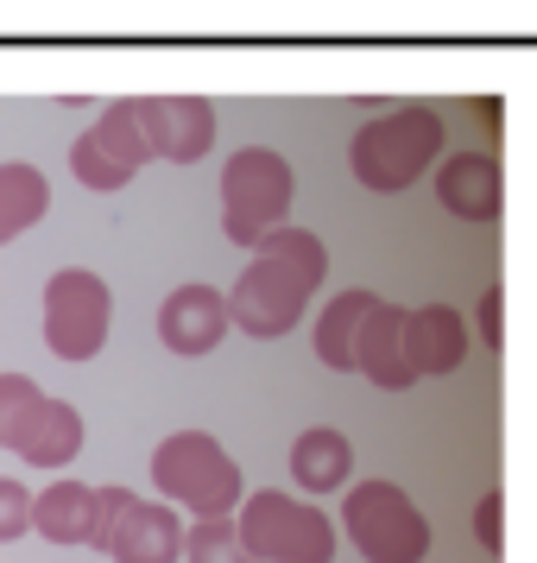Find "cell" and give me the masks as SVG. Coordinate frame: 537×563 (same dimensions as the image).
Here are the masks:
<instances>
[{
	"instance_id": "obj_1",
	"label": "cell",
	"mask_w": 537,
	"mask_h": 563,
	"mask_svg": "<svg viewBox=\"0 0 537 563\" xmlns=\"http://www.w3.org/2000/svg\"><path fill=\"white\" fill-rule=\"evenodd\" d=\"M329 279V247L310 229H272L254 247V260L240 266V279L228 291V323L254 342H279L304 323L310 291Z\"/></svg>"
},
{
	"instance_id": "obj_2",
	"label": "cell",
	"mask_w": 537,
	"mask_h": 563,
	"mask_svg": "<svg viewBox=\"0 0 537 563\" xmlns=\"http://www.w3.org/2000/svg\"><path fill=\"white\" fill-rule=\"evenodd\" d=\"M430 165H443V121L424 102L385 108L348 140V172L360 178V190L373 197H399L424 178Z\"/></svg>"
},
{
	"instance_id": "obj_3",
	"label": "cell",
	"mask_w": 537,
	"mask_h": 563,
	"mask_svg": "<svg viewBox=\"0 0 537 563\" xmlns=\"http://www.w3.org/2000/svg\"><path fill=\"white\" fill-rule=\"evenodd\" d=\"M153 487L165 507H183L190 519H234L247 500L240 462L215 443L209 431H171L153 450Z\"/></svg>"
},
{
	"instance_id": "obj_4",
	"label": "cell",
	"mask_w": 537,
	"mask_h": 563,
	"mask_svg": "<svg viewBox=\"0 0 537 563\" xmlns=\"http://www.w3.org/2000/svg\"><path fill=\"white\" fill-rule=\"evenodd\" d=\"M234 532L254 551V563H335V519L316 500L259 487L240 500Z\"/></svg>"
},
{
	"instance_id": "obj_5",
	"label": "cell",
	"mask_w": 537,
	"mask_h": 563,
	"mask_svg": "<svg viewBox=\"0 0 537 563\" xmlns=\"http://www.w3.org/2000/svg\"><path fill=\"white\" fill-rule=\"evenodd\" d=\"M0 443L32 468H64L82 450V411L52 399L32 374H0Z\"/></svg>"
},
{
	"instance_id": "obj_6",
	"label": "cell",
	"mask_w": 537,
	"mask_h": 563,
	"mask_svg": "<svg viewBox=\"0 0 537 563\" xmlns=\"http://www.w3.org/2000/svg\"><path fill=\"white\" fill-rule=\"evenodd\" d=\"M367 563H424L430 558V519L411 507L399 482H355L342 494V526Z\"/></svg>"
},
{
	"instance_id": "obj_7",
	"label": "cell",
	"mask_w": 537,
	"mask_h": 563,
	"mask_svg": "<svg viewBox=\"0 0 537 563\" xmlns=\"http://www.w3.org/2000/svg\"><path fill=\"white\" fill-rule=\"evenodd\" d=\"M291 197H298V178H291L284 153H272V146L234 153L222 165V234L234 247H259L272 229H284Z\"/></svg>"
},
{
	"instance_id": "obj_8",
	"label": "cell",
	"mask_w": 537,
	"mask_h": 563,
	"mask_svg": "<svg viewBox=\"0 0 537 563\" xmlns=\"http://www.w3.org/2000/svg\"><path fill=\"white\" fill-rule=\"evenodd\" d=\"M183 532L190 526L178 507L127 487H96V551H108V563H178Z\"/></svg>"
},
{
	"instance_id": "obj_9",
	"label": "cell",
	"mask_w": 537,
	"mask_h": 563,
	"mask_svg": "<svg viewBox=\"0 0 537 563\" xmlns=\"http://www.w3.org/2000/svg\"><path fill=\"white\" fill-rule=\"evenodd\" d=\"M114 323V291L89 266H64L45 279V349L57 361H96Z\"/></svg>"
},
{
	"instance_id": "obj_10",
	"label": "cell",
	"mask_w": 537,
	"mask_h": 563,
	"mask_svg": "<svg viewBox=\"0 0 537 563\" xmlns=\"http://www.w3.org/2000/svg\"><path fill=\"white\" fill-rule=\"evenodd\" d=\"M153 165V146H146V128H139V96H121V102H108L82 140L70 146V172H77L82 190H127L139 172Z\"/></svg>"
},
{
	"instance_id": "obj_11",
	"label": "cell",
	"mask_w": 537,
	"mask_h": 563,
	"mask_svg": "<svg viewBox=\"0 0 537 563\" xmlns=\"http://www.w3.org/2000/svg\"><path fill=\"white\" fill-rule=\"evenodd\" d=\"M139 128H146L153 158L197 165L215 146V108L209 96H139Z\"/></svg>"
},
{
	"instance_id": "obj_12",
	"label": "cell",
	"mask_w": 537,
	"mask_h": 563,
	"mask_svg": "<svg viewBox=\"0 0 537 563\" xmlns=\"http://www.w3.org/2000/svg\"><path fill=\"white\" fill-rule=\"evenodd\" d=\"M228 291H215V285H178L165 305H158V342L183 361H203L222 349V335H228Z\"/></svg>"
},
{
	"instance_id": "obj_13",
	"label": "cell",
	"mask_w": 537,
	"mask_h": 563,
	"mask_svg": "<svg viewBox=\"0 0 537 563\" xmlns=\"http://www.w3.org/2000/svg\"><path fill=\"white\" fill-rule=\"evenodd\" d=\"M436 203L456 222H493L506 209V172L493 153H456L436 165Z\"/></svg>"
},
{
	"instance_id": "obj_14",
	"label": "cell",
	"mask_w": 537,
	"mask_h": 563,
	"mask_svg": "<svg viewBox=\"0 0 537 563\" xmlns=\"http://www.w3.org/2000/svg\"><path fill=\"white\" fill-rule=\"evenodd\" d=\"M405 361L417 380L430 374H456L468 361V323L456 305H417L405 310Z\"/></svg>"
},
{
	"instance_id": "obj_15",
	"label": "cell",
	"mask_w": 537,
	"mask_h": 563,
	"mask_svg": "<svg viewBox=\"0 0 537 563\" xmlns=\"http://www.w3.org/2000/svg\"><path fill=\"white\" fill-rule=\"evenodd\" d=\"M380 305V291H335L329 305L316 310V323H310V342H316V361L335 367V374H355L360 361V330H367V317Z\"/></svg>"
},
{
	"instance_id": "obj_16",
	"label": "cell",
	"mask_w": 537,
	"mask_h": 563,
	"mask_svg": "<svg viewBox=\"0 0 537 563\" xmlns=\"http://www.w3.org/2000/svg\"><path fill=\"white\" fill-rule=\"evenodd\" d=\"M32 532L45 544H96V487L57 475L45 494H32Z\"/></svg>"
},
{
	"instance_id": "obj_17",
	"label": "cell",
	"mask_w": 537,
	"mask_h": 563,
	"mask_svg": "<svg viewBox=\"0 0 537 563\" xmlns=\"http://www.w3.org/2000/svg\"><path fill=\"white\" fill-rule=\"evenodd\" d=\"M355 374H367L373 386H385V393H405L417 374H411L405 361V310L399 305H373V317H367V330H360V361Z\"/></svg>"
},
{
	"instance_id": "obj_18",
	"label": "cell",
	"mask_w": 537,
	"mask_h": 563,
	"mask_svg": "<svg viewBox=\"0 0 537 563\" xmlns=\"http://www.w3.org/2000/svg\"><path fill=\"white\" fill-rule=\"evenodd\" d=\"M355 475V443L329 424H310L298 443H291V482L304 487V494H335V487H348Z\"/></svg>"
},
{
	"instance_id": "obj_19",
	"label": "cell",
	"mask_w": 537,
	"mask_h": 563,
	"mask_svg": "<svg viewBox=\"0 0 537 563\" xmlns=\"http://www.w3.org/2000/svg\"><path fill=\"white\" fill-rule=\"evenodd\" d=\"M45 209H52V184H45V172L26 165V158H7V165H0V247L20 241L26 229H38Z\"/></svg>"
},
{
	"instance_id": "obj_20",
	"label": "cell",
	"mask_w": 537,
	"mask_h": 563,
	"mask_svg": "<svg viewBox=\"0 0 537 563\" xmlns=\"http://www.w3.org/2000/svg\"><path fill=\"white\" fill-rule=\"evenodd\" d=\"M183 563H254V551L240 544L234 519H190V532H183Z\"/></svg>"
},
{
	"instance_id": "obj_21",
	"label": "cell",
	"mask_w": 537,
	"mask_h": 563,
	"mask_svg": "<svg viewBox=\"0 0 537 563\" xmlns=\"http://www.w3.org/2000/svg\"><path fill=\"white\" fill-rule=\"evenodd\" d=\"M26 532H32V487L0 475V544H13V538H26Z\"/></svg>"
},
{
	"instance_id": "obj_22",
	"label": "cell",
	"mask_w": 537,
	"mask_h": 563,
	"mask_svg": "<svg viewBox=\"0 0 537 563\" xmlns=\"http://www.w3.org/2000/svg\"><path fill=\"white\" fill-rule=\"evenodd\" d=\"M474 323H481V342H486V349H506V291H500V285H493V291H481Z\"/></svg>"
},
{
	"instance_id": "obj_23",
	"label": "cell",
	"mask_w": 537,
	"mask_h": 563,
	"mask_svg": "<svg viewBox=\"0 0 537 563\" xmlns=\"http://www.w3.org/2000/svg\"><path fill=\"white\" fill-rule=\"evenodd\" d=\"M506 494H481V507H474V532H481L486 551H506Z\"/></svg>"
}]
</instances>
